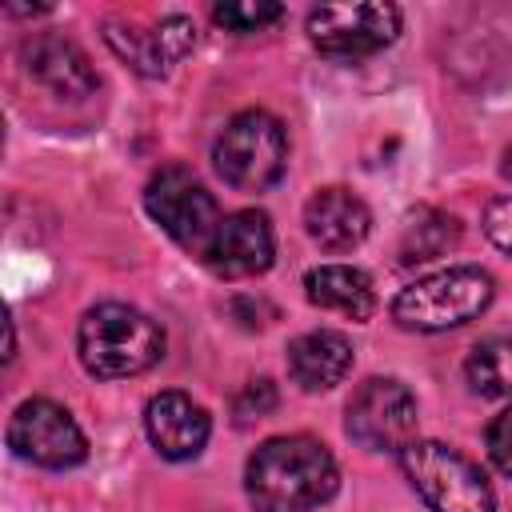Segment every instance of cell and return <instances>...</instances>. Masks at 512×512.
Segmentation results:
<instances>
[{"instance_id":"cell-1","label":"cell","mask_w":512,"mask_h":512,"mask_svg":"<svg viewBox=\"0 0 512 512\" xmlns=\"http://www.w3.org/2000/svg\"><path fill=\"white\" fill-rule=\"evenodd\" d=\"M244 488L256 512H316L340 488L332 452L312 436H272L244 468Z\"/></svg>"},{"instance_id":"cell-2","label":"cell","mask_w":512,"mask_h":512,"mask_svg":"<svg viewBox=\"0 0 512 512\" xmlns=\"http://www.w3.org/2000/svg\"><path fill=\"white\" fill-rule=\"evenodd\" d=\"M80 360L100 380L148 372L164 356V328L132 304H96L84 312L76 332Z\"/></svg>"},{"instance_id":"cell-3","label":"cell","mask_w":512,"mask_h":512,"mask_svg":"<svg viewBox=\"0 0 512 512\" xmlns=\"http://www.w3.org/2000/svg\"><path fill=\"white\" fill-rule=\"evenodd\" d=\"M492 276L476 264H456L408 284L392 300V316L400 328L412 332H444L476 320L492 304Z\"/></svg>"},{"instance_id":"cell-4","label":"cell","mask_w":512,"mask_h":512,"mask_svg":"<svg viewBox=\"0 0 512 512\" xmlns=\"http://www.w3.org/2000/svg\"><path fill=\"white\" fill-rule=\"evenodd\" d=\"M212 164L220 180L236 192H268L288 164V136L272 112L248 108L224 124L212 144Z\"/></svg>"},{"instance_id":"cell-5","label":"cell","mask_w":512,"mask_h":512,"mask_svg":"<svg viewBox=\"0 0 512 512\" xmlns=\"http://www.w3.org/2000/svg\"><path fill=\"white\" fill-rule=\"evenodd\" d=\"M400 468L432 512H496V496L480 464L440 440H412L400 452Z\"/></svg>"},{"instance_id":"cell-6","label":"cell","mask_w":512,"mask_h":512,"mask_svg":"<svg viewBox=\"0 0 512 512\" xmlns=\"http://www.w3.org/2000/svg\"><path fill=\"white\" fill-rule=\"evenodd\" d=\"M144 208L148 216L192 256H208V244L220 228V208L212 200V192L196 180V172H188L184 164H164L148 188H144Z\"/></svg>"},{"instance_id":"cell-7","label":"cell","mask_w":512,"mask_h":512,"mask_svg":"<svg viewBox=\"0 0 512 512\" xmlns=\"http://www.w3.org/2000/svg\"><path fill=\"white\" fill-rule=\"evenodd\" d=\"M400 32V8L384 0L320 4L308 12V40L336 60H364L388 48Z\"/></svg>"},{"instance_id":"cell-8","label":"cell","mask_w":512,"mask_h":512,"mask_svg":"<svg viewBox=\"0 0 512 512\" xmlns=\"http://www.w3.org/2000/svg\"><path fill=\"white\" fill-rule=\"evenodd\" d=\"M344 428L360 448L404 452L416 440V396L392 376H372L352 392Z\"/></svg>"},{"instance_id":"cell-9","label":"cell","mask_w":512,"mask_h":512,"mask_svg":"<svg viewBox=\"0 0 512 512\" xmlns=\"http://www.w3.org/2000/svg\"><path fill=\"white\" fill-rule=\"evenodd\" d=\"M8 444L20 460L40 468H76L88 456L80 424L52 400H24L8 424Z\"/></svg>"},{"instance_id":"cell-10","label":"cell","mask_w":512,"mask_h":512,"mask_svg":"<svg viewBox=\"0 0 512 512\" xmlns=\"http://www.w3.org/2000/svg\"><path fill=\"white\" fill-rule=\"evenodd\" d=\"M276 256V236H272V220L256 208H240L232 216L220 220L212 244H208V268L216 276H228V280H244V276H256L272 264Z\"/></svg>"},{"instance_id":"cell-11","label":"cell","mask_w":512,"mask_h":512,"mask_svg":"<svg viewBox=\"0 0 512 512\" xmlns=\"http://www.w3.org/2000/svg\"><path fill=\"white\" fill-rule=\"evenodd\" d=\"M108 48L128 64L136 68L140 76H164L172 64H180L192 48H196V28L188 16H164L156 20L152 28H120V24H108L104 32Z\"/></svg>"},{"instance_id":"cell-12","label":"cell","mask_w":512,"mask_h":512,"mask_svg":"<svg viewBox=\"0 0 512 512\" xmlns=\"http://www.w3.org/2000/svg\"><path fill=\"white\" fill-rule=\"evenodd\" d=\"M144 428H148L152 448L164 460H192L208 444L212 420H208V412L192 396H184V392H156L148 400V408H144Z\"/></svg>"},{"instance_id":"cell-13","label":"cell","mask_w":512,"mask_h":512,"mask_svg":"<svg viewBox=\"0 0 512 512\" xmlns=\"http://www.w3.org/2000/svg\"><path fill=\"white\" fill-rule=\"evenodd\" d=\"M20 56H24L28 76H36L44 88H52L64 100H84L100 84L96 72H92V64H88V56L72 40H64V36H52V32L28 36L24 48H20Z\"/></svg>"},{"instance_id":"cell-14","label":"cell","mask_w":512,"mask_h":512,"mask_svg":"<svg viewBox=\"0 0 512 512\" xmlns=\"http://www.w3.org/2000/svg\"><path fill=\"white\" fill-rule=\"evenodd\" d=\"M304 228L308 236L328 248V252H348L356 248L368 228H372V212L368 204L348 192V188H320L308 204H304Z\"/></svg>"},{"instance_id":"cell-15","label":"cell","mask_w":512,"mask_h":512,"mask_svg":"<svg viewBox=\"0 0 512 512\" xmlns=\"http://www.w3.org/2000/svg\"><path fill=\"white\" fill-rule=\"evenodd\" d=\"M352 368V340L332 328L304 332L288 344V372L304 392H328Z\"/></svg>"},{"instance_id":"cell-16","label":"cell","mask_w":512,"mask_h":512,"mask_svg":"<svg viewBox=\"0 0 512 512\" xmlns=\"http://www.w3.org/2000/svg\"><path fill=\"white\" fill-rule=\"evenodd\" d=\"M304 292L316 308L340 312L348 320H368L376 312V288L368 272L348 268V264H320L304 276Z\"/></svg>"},{"instance_id":"cell-17","label":"cell","mask_w":512,"mask_h":512,"mask_svg":"<svg viewBox=\"0 0 512 512\" xmlns=\"http://www.w3.org/2000/svg\"><path fill=\"white\" fill-rule=\"evenodd\" d=\"M464 376L480 396H512V340H480L464 360Z\"/></svg>"},{"instance_id":"cell-18","label":"cell","mask_w":512,"mask_h":512,"mask_svg":"<svg viewBox=\"0 0 512 512\" xmlns=\"http://www.w3.org/2000/svg\"><path fill=\"white\" fill-rule=\"evenodd\" d=\"M456 236H460V228H456V220H452V216H444V212H428L420 224H412V228L404 232L400 260H408V264L432 260V256H440L444 248H452V244H456Z\"/></svg>"},{"instance_id":"cell-19","label":"cell","mask_w":512,"mask_h":512,"mask_svg":"<svg viewBox=\"0 0 512 512\" xmlns=\"http://www.w3.org/2000/svg\"><path fill=\"white\" fill-rule=\"evenodd\" d=\"M212 16H216V24H224L228 32L248 36V32L272 28V24L284 16V8L272 4V0H224V4L212 8Z\"/></svg>"},{"instance_id":"cell-20","label":"cell","mask_w":512,"mask_h":512,"mask_svg":"<svg viewBox=\"0 0 512 512\" xmlns=\"http://www.w3.org/2000/svg\"><path fill=\"white\" fill-rule=\"evenodd\" d=\"M488 456L504 476H512V404L488 424Z\"/></svg>"},{"instance_id":"cell-21","label":"cell","mask_w":512,"mask_h":512,"mask_svg":"<svg viewBox=\"0 0 512 512\" xmlns=\"http://www.w3.org/2000/svg\"><path fill=\"white\" fill-rule=\"evenodd\" d=\"M484 232L500 252L512 256V196H500L484 208Z\"/></svg>"},{"instance_id":"cell-22","label":"cell","mask_w":512,"mask_h":512,"mask_svg":"<svg viewBox=\"0 0 512 512\" xmlns=\"http://www.w3.org/2000/svg\"><path fill=\"white\" fill-rule=\"evenodd\" d=\"M272 408H276V388H272L268 380L248 384L244 396L236 400V416H240V420H248V416H264V412H272Z\"/></svg>"},{"instance_id":"cell-23","label":"cell","mask_w":512,"mask_h":512,"mask_svg":"<svg viewBox=\"0 0 512 512\" xmlns=\"http://www.w3.org/2000/svg\"><path fill=\"white\" fill-rule=\"evenodd\" d=\"M504 176H508V180H512V148H508V152H504Z\"/></svg>"}]
</instances>
